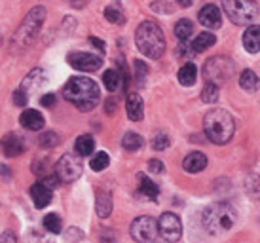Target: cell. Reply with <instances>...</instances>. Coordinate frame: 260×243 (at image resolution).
Masks as SVG:
<instances>
[{"label": "cell", "instance_id": "cell-10", "mask_svg": "<svg viewBox=\"0 0 260 243\" xmlns=\"http://www.w3.org/2000/svg\"><path fill=\"white\" fill-rule=\"evenodd\" d=\"M159 236L169 243H177L182 236V224L181 219L175 213H164L158 219Z\"/></svg>", "mask_w": 260, "mask_h": 243}, {"label": "cell", "instance_id": "cell-8", "mask_svg": "<svg viewBox=\"0 0 260 243\" xmlns=\"http://www.w3.org/2000/svg\"><path fill=\"white\" fill-rule=\"evenodd\" d=\"M131 237L139 243H154L159 234L158 221H154L152 217H137L131 222Z\"/></svg>", "mask_w": 260, "mask_h": 243}, {"label": "cell", "instance_id": "cell-41", "mask_svg": "<svg viewBox=\"0 0 260 243\" xmlns=\"http://www.w3.org/2000/svg\"><path fill=\"white\" fill-rule=\"evenodd\" d=\"M114 108H116V101L114 99L107 101V112H109V114H112V112H114Z\"/></svg>", "mask_w": 260, "mask_h": 243}, {"label": "cell", "instance_id": "cell-15", "mask_svg": "<svg viewBox=\"0 0 260 243\" xmlns=\"http://www.w3.org/2000/svg\"><path fill=\"white\" fill-rule=\"evenodd\" d=\"M19 122H21L23 128L30 129V131H38V129L44 128V116L38 110H35V108H25L21 112Z\"/></svg>", "mask_w": 260, "mask_h": 243}, {"label": "cell", "instance_id": "cell-14", "mask_svg": "<svg viewBox=\"0 0 260 243\" xmlns=\"http://www.w3.org/2000/svg\"><path fill=\"white\" fill-rule=\"evenodd\" d=\"M125 110H127V116H129L131 122L143 120V116H145V103L141 99V95L131 93L129 97H127V103H125Z\"/></svg>", "mask_w": 260, "mask_h": 243}, {"label": "cell", "instance_id": "cell-27", "mask_svg": "<svg viewBox=\"0 0 260 243\" xmlns=\"http://www.w3.org/2000/svg\"><path fill=\"white\" fill-rule=\"evenodd\" d=\"M122 146L127 152H137L139 148L143 146V137L139 135V133H133V131H129V133H125V135H123Z\"/></svg>", "mask_w": 260, "mask_h": 243}, {"label": "cell", "instance_id": "cell-18", "mask_svg": "<svg viewBox=\"0 0 260 243\" xmlns=\"http://www.w3.org/2000/svg\"><path fill=\"white\" fill-rule=\"evenodd\" d=\"M95 211L101 219H107L112 213V194L109 190H99L95 198Z\"/></svg>", "mask_w": 260, "mask_h": 243}, {"label": "cell", "instance_id": "cell-3", "mask_svg": "<svg viewBox=\"0 0 260 243\" xmlns=\"http://www.w3.org/2000/svg\"><path fill=\"white\" fill-rule=\"evenodd\" d=\"M139 51L150 59H159L166 51V36L154 21H143L135 33Z\"/></svg>", "mask_w": 260, "mask_h": 243}, {"label": "cell", "instance_id": "cell-13", "mask_svg": "<svg viewBox=\"0 0 260 243\" xmlns=\"http://www.w3.org/2000/svg\"><path fill=\"white\" fill-rule=\"evenodd\" d=\"M0 148H2V152H4V156L15 158L25 150V143H23V139L17 135V133H8V135L2 137Z\"/></svg>", "mask_w": 260, "mask_h": 243}, {"label": "cell", "instance_id": "cell-33", "mask_svg": "<svg viewBox=\"0 0 260 243\" xmlns=\"http://www.w3.org/2000/svg\"><path fill=\"white\" fill-rule=\"evenodd\" d=\"M59 144V135L53 133V131H46L42 137H40V146L42 148H53Z\"/></svg>", "mask_w": 260, "mask_h": 243}, {"label": "cell", "instance_id": "cell-9", "mask_svg": "<svg viewBox=\"0 0 260 243\" xmlns=\"http://www.w3.org/2000/svg\"><path fill=\"white\" fill-rule=\"evenodd\" d=\"M55 173L63 183H73L82 175V162H80V154H65L59 158L57 165H55Z\"/></svg>", "mask_w": 260, "mask_h": 243}, {"label": "cell", "instance_id": "cell-26", "mask_svg": "<svg viewBox=\"0 0 260 243\" xmlns=\"http://www.w3.org/2000/svg\"><path fill=\"white\" fill-rule=\"evenodd\" d=\"M192 33H194V25H192L190 19H181V21H177V25H175V36H177L179 40L186 42L188 38L192 36Z\"/></svg>", "mask_w": 260, "mask_h": 243}, {"label": "cell", "instance_id": "cell-6", "mask_svg": "<svg viewBox=\"0 0 260 243\" xmlns=\"http://www.w3.org/2000/svg\"><path fill=\"white\" fill-rule=\"evenodd\" d=\"M222 8L230 21L236 25H249L258 12L254 0H222Z\"/></svg>", "mask_w": 260, "mask_h": 243}, {"label": "cell", "instance_id": "cell-16", "mask_svg": "<svg viewBox=\"0 0 260 243\" xmlns=\"http://www.w3.org/2000/svg\"><path fill=\"white\" fill-rule=\"evenodd\" d=\"M30 198H32V201H35V205H37L38 209L46 207L51 201V188L46 186L42 180H40V183H37V185L30 188Z\"/></svg>", "mask_w": 260, "mask_h": 243}, {"label": "cell", "instance_id": "cell-34", "mask_svg": "<svg viewBox=\"0 0 260 243\" xmlns=\"http://www.w3.org/2000/svg\"><path fill=\"white\" fill-rule=\"evenodd\" d=\"M171 143V139L166 135V133H156L154 139H152V146L156 148V150H166L167 146Z\"/></svg>", "mask_w": 260, "mask_h": 243}, {"label": "cell", "instance_id": "cell-38", "mask_svg": "<svg viewBox=\"0 0 260 243\" xmlns=\"http://www.w3.org/2000/svg\"><path fill=\"white\" fill-rule=\"evenodd\" d=\"M40 105H42V107H53V105H55V95H53V93H48V95H44L42 99H40Z\"/></svg>", "mask_w": 260, "mask_h": 243}, {"label": "cell", "instance_id": "cell-24", "mask_svg": "<svg viewBox=\"0 0 260 243\" xmlns=\"http://www.w3.org/2000/svg\"><path fill=\"white\" fill-rule=\"evenodd\" d=\"M74 148H76V154H80V156H89L95 148L93 137L91 135H80L78 139H76Z\"/></svg>", "mask_w": 260, "mask_h": 243}, {"label": "cell", "instance_id": "cell-21", "mask_svg": "<svg viewBox=\"0 0 260 243\" xmlns=\"http://www.w3.org/2000/svg\"><path fill=\"white\" fill-rule=\"evenodd\" d=\"M215 42H217V36L213 33H202L200 36H196V40L192 42V50L200 53V51H205L209 50L211 46H215Z\"/></svg>", "mask_w": 260, "mask_h": 243}, {"label": "cell", "instance_id": "cell-5", "mask_svg": "<svg viewBox=\"0 0 260 243\" xmlns=\"http://www.w3.org/2000/svg\"><path fill=\"white\" fill-rule=\"evenodd\" d=\"M46 19V8L35 6L29 14L25 15L21 25L17 27L14 35V44L19 48H29L30 44L37 40L38 33L42 29V23Z\"/></svg>", "mask_w": 260, "mask_h": 243}, {"label": "cell", "instance_id": "cell-29", "mask_svg": "<svg viewBox=\"0 0 260 243\" xmlns=\"http://www.w3.org/2000/svg\"><path fill=\"white\" fill-rule=\"evenodd\" d=\"M202 101L207 103V105H213L218 101V84H213V82H207L205 87L202 92Z\"/></svg>", "mask_w": 260, "mask_h": 243}, {"label": "cell", "instance_id": "cell-12", "mask_svg": "<svg viewBox=\"0 0 260 243\" xmlns=\"http://www.w3.org/2000/svg\"><path fill=\"white\" fill-rule=\"evenodd\" d=\"M198 19L202 23L203 27L207 29H218L222 25V15H220V10H218L215 4H207L200 10L198 14Z\"/></svg>", "mask_w": 260, "mask_h": 243}, {"label": "cell", "instance_id": "cell-7", "mask_svg": "<svg viewBox=\"0 0 260 243\" xmlns=\"http://www.w3.org/2000/svg\"><path fill=\"white\" fill-rule=\"evenodd\" d=\"M236 71V67L228 57H213L203 67V78L213 84H222L230 78Z\"/></svg>", "mask_w": 260, "mask_h": 243}, {"label": "cell", "instance_id": "cell-43", "mask_svg": "<svg viewBox=\"0 0 260 243\" xmlns=\"http://www.w3.org/2000/svg\"><path fill=\"white\" fill-rule=\"evenodd\" d=\"M177 2H179L182 8H188V6H192V2H194V0H177Z\"/></svg>", "mask_w": 260, "mask_h": 243}, {"label": "cell", "instance_id": "cell-25", "mask_svg": "<svg viewBox=\"0 0 260 243\" xmlns=\"http://www.w3.org/2000/svg\"><path fill=\"white\" fill-rule=\"evenodd\" d=\"M122 74L118 71H114V69H110V71H105V74H103V84H105V87L109 89V92H118V87H120V84H122Z\"/></svg>", "mask_w": 260, "mask_h": 243}, {"label": "cell", "instance_id": "cell-35", "mask_svg": "<svg viewBox=\"0 0 260 243\" xmlns=\"http://www.w3.org/2000/svg\"><path fill=\"white\" fill-rule=\"evenodd\" d=\"M146 74H148V69H146V65L143 63V61H135V76H137V84H139V86H143V84H145Z\"/></svg>", "mask_w": 260, "mask_h": 243}, {"label": "cell", "instance_id": "cell-36", "mask_svg": "<svg viewBox=\"0 0 260 243\" xmlns=\"http://www.w3.org/2000/svg\"><path fill=\"white\" fill-rule=\"evenodd\" d=\"M29 95L25 93V89H15L14 92V105L15 107H27Z\"/></svg>", "mask_w": 260, "mask_h": 243}, {"label": "cell", "instance_id": "cell-30", "mask_svg": "<svg viewBox=\"0 0 260 243\" xmlns=\"http://www.w3.org/2000/svg\"><path fill=\"white\" fill-rule=\"evenodd\" d=\"M109 164H110V158L107 152H97V154L91 158V162H89L93 171H103V169L109 167Z\"/></svg>", "mask_w": 260, "mask_h": 243}, {"label": "cell", "instance_id": "cell-39", "mask_svg": "<svg viewBox=\"0 0 260 243\" xmlns=\"http://www.w3.org/2000/svg\"><path fill=\"white\" fill-rule=\"evenodd\" d=\"M0 243H17V239H15V236L12 232H4V234L0 236Z\"/></svg>", "mask_w": 260, "mask_h": 243}, {"label": "cell", "instance_id": "cell-28", "mask_svg": "<svg viewBox=\"0 0 260 243\" xmlns=\"http://www.w3.org/2000/svg\"><path fill=\"white\" fill-rule=\"evenodd\" d=\"M44 228L51 232V234H61V230H63V222L59 219L55 213H50L44 217Z\"/></svg>", "mask_w": 260, "mask_h": 243}, {"label": "cell", "instance_id": "cell-2", "mask_svg": "<svg viewBox=\"0 0 260 243\" xmlns=\"http://www.w3.org/2000/svg\"><path fill=\"white\" fill-rule=\"evenodd\" d=\"M203 129H205V135L209 137L211 143L226 144L230 143L232 137H234L236 124H234L230 112H226L222 108H213L205 114Z\"/></svg>", "mask_w": 260, "mask_h": 243}, {"label": "cell", "instance_id": "cell-19", "mask_svg": "<svg viewBox=\"0 0 260 243\" xmlns=\"http://www.w3.org/2000/svg\"><path fill=\"white\" fill-rule=\"evenodd\" d=\"M243 46L249 53H258L260 51V27L253 25L247 27V31L243 33Z\"/></svg>", "mask_w": 260, "mask_h": 243}, {"label": "cell", "instance_id": "cell-40", "mask_svg": "<svg viewBox=\"0 0 260 243\" xmlns=\"http://www.w3.org/2000/svg\"><path fill=\"white\" fill-rule=\"evenodd\" d=\"M89 42L93 44V46L97 48V50L105 51V42H103V40H99V38H95V36H91V38H89Z\"/></svg>", "mask_w": 260, "mask_h": 243}, {"label": "cell", "instance_id": "cell-32", "mask_svg": "<svg viewBox=\"0 0 260 243\" xmlns=\"http://www.w3.org/2000/svg\"><path fill=\"white\" fill-rule=\"evenodd\" d=\"M105 17H107V21L116 23V25H122V23L125 21L123 12L118 6H109V8H107V10H105Z\"/></svg>", "mask_w": 260, "mask_h": 243}, {"label": "cell", "instance_id": "cell-42", "mask_svg": "<svg viewBox=\"0 0 260 243\" xmlns=\"http://www.w3.org/2000/svg\"><path fill=\"white\" fill-rule=\"evenodd\" d=\"M89 2V0H71V4H73L74 8H84Z\"/></svg>", "mask_w": 260, "mask_h": 243}, {"label": "cell", "instance_id": "cell-17", "mask_svg": "<svg viewBox=\"0 0 260 243\" xmlns=\"http://www.w3.org/2000/svg\"><path fill=\"white\" fill-rule=\"evenodd\" d=\"M182 167H184V171H188V173H200L207 167V158H205L203 152H192V154H188V156L184 158Z\"/></svg>", "mask_w": 260, "mask_h": 243}, {"label": "cell", "instance_id": "cell-11", "mask_svg": "<svg viewBox=\"0 0 260 243\" xmlns=\"http://www.w3.org/2000/svg\"><path fill=\"white\" fill-rule=\"evenodd\" d=\"M69 65L76 69V71H84V72H93L97 69H101L103 59L99 55H93V53H86V51H73L69 53L67 57Z\"/></svg>", "mask_w": 260, "mask_h": 243}, {"label": "cell", "instance_id": "cell-31", "mask_svg": "<svg viewBox=\"0 0 260 243\" xmlns=\"http://www.w3.org/2000/svg\"><path fill=\"white\" fill-rule=\"evenodd\" d=\"M245 190L253 200H260V175H251L247 179Z\"/></svg>", "mask_w": 260, "mask_h": 243}, {"label": "cell", "instance_id": "cell-1", "mask_svg": "<svg viewBox=\"0 0 260 243\" xmlns=\"http://www.w3.org/2000/svg\"><path fill=\"white\" fill-rule=\"evenodd\" d=\"M63 95L69 103H73L74 107L82 112L93 110L99 99H101L99 86L91 78H86V76H73L63 87Z\"/></svg>", "mask_w": 260, "mask_h": 243}, {"label": "cell", "instance_id": "cell-37", "mask_svg": "<svg viewBox=\"0 0 260 243\" xmlns=\"http://www.w3.org/2000/svg\"><path fill=\"white\" fill-rule=\"evenodd\" d=\"M148 171L150 173H164V164L159 160H150L148 162Z\"/></svg>", "mask_w": 260, "mask_h": 243}, {"label": "cell", "instance_id": "cell-20", "mask_svg": "<svg viewBox=\"0 0 260 243\" xmlns=\"http://www.w3.org/2000/svg\"><path fill=\"white\" fill-rule=\"evenodd\" d=\"M196 80H198V69L194 63H184L179 71V82L182 86H194Z\"/></svg>", "mask_w": 260, "mask_h": 243}, {"label": "cell", "instance_id": "cell-23", "mask_svg": "<svg viewBox=\"0 0 260 243\" xmlns=\"http://www.w3.org/2000/svg\"><path fill=\"white\" fill-rule=\"evenodd\" d=\"M139 188H141V192L145 194L146 198H150V200H156L159 194V188L158 185L150 180L146 175H139Z\"/></svg>", "mask_w": 260, "mask_h": 243}, {"label": "cell", "instance_id": "cell-4", "mask_svg": "<svg viewBox=\"0 0 260 243\" xmlns=\"http://www.w3.org/2000/svg\"><path fill=\"white\" fill-rule=\"evenodd\" d=\"M202 221L209 234H222V232H228L236 224L238 213L230 203L218 201V203H213L203 211Z\"/></svg>", "mask_w": 260, "mask_h": 243}, {"label": "cell", "instance_id": "cell-22", "mask_svg": "<svg viewBox=\"0 0 260 243\" xmlns=\"http://www.w3.org/2000/svg\"><path fill=\"white\" fill-rule=\"evenodd\" d=\"M239 86L243 87L245 92H256L258 89V86H260V80H258V76L254 74L253 71H243L241 72V76H239Z\"/></svg>", "mask_w": 260, "mask_h": 243}]
</instances>
